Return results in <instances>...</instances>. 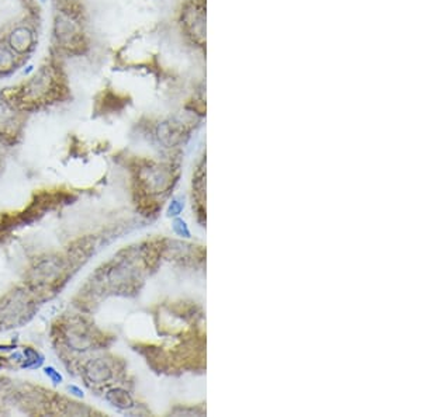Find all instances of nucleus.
<instances>
[{
  "label": "nucleus",
  "instance_id": "nucleus-6",
  "mask_svg": "<svg viewBox=\"0 0 422 417\" xmlns=\"http://www.w3.org/2000/svg\"><path fill=\"white\" fill-rule=\"evenodd\" d=\"M106 365L101 361H90L86 365V375L94 382H101L107 378L109 375V371H104Z\"/></svg>",
  "mask_w": 422,
  "mask_h": 417
},
{
  "label": "nucleus",
  "instance_id": "nucleus-2",
  "mask_svg": "<svg viewBox=\"0 0 422 417\" xmlns=\"http://www.w3.org/2000/svg\"><path fill=\"white\" fill-rule=\"evenodd\" d=\"M27 305L28 304L24 295L16 292L5 304H0V322L6 325H16L17 322L24 319Z\"/></svg>",
  "mask_w": 422,
  "mask_h": 417
},
{
  "label": "nucleus",
  "instance_id": "nucleus-3",
  "mask_svg": "<svg viewBox=\"0 0 422 417\" xmlns=\"http://www.w3.org/2000/svg\"><path fill=\"white\" fill-rule=\"evenodd\" d=\"M62 270V264L59 258H45L37 264L32 270V280L38 284H48L59 277Z\"/></svg>",
  "mask_w": 422,
  "mask_h": 417
},
{
  "label": "nucleus",
  "instance_id": "nucleus-7",
  "mask_svg": "<svg viewBox=\"0 0 422 417\" xmlns=\"http://www.w3.org/2000/svg\"><path fill=\"white\" fill-rule=\"evenodd\" d=\"M23 354L25 356V362L21 364L23 368H37L43 364V356H40L34 349H24Z\"/></svg>",
  "mask_w": 422,
  "mask_h": 417
},
{
  "label": "nucleus",
  "instance_id": "nucleus-8",
  "mask_svg": "<svg viewBox=\"0 0 422 417\" xmlns=\"http://www.w3.org/2000/svg\"><path fill=\"white\" fill-rule=\"evenodd\" d=\"M44 374L47 375L54 384H61L63 381L62 375L59 374V371H56L54 367H45V368H44Z\"/></svg>",
  "mask_w": 422,
  "mask_h": 417
},
{
  "label": "nucleus",
  "instance_id": "nucleus-4",
  "mask_svg": "<svg viewBox=\"0 0 422 417\" xmlns=\"http://www.w3.org/2000/svg\"><path fill=\"white\" fill-rule=\"evenodd\" d=\"M34 37L28 27H16L9 35V45L14 54H25L32 47Z\"/></svg>",
  "mask_w": 422,
  "mask_h": 417
},
{
  "label": "nucleus",
  "instance_id": "nucleus-9",
  "mask_svg": "<svg viewBox=\"0 0 422 417\" xmlns=\"http://www.w3.org/2000/svg\"><path fill=\"white\" fill-rule=\"evenodd\" d=\"M68 391L72 393V395H75V396H78V398H83V392H82L81 388L71 385V387H68Z\"/></svg>",
  "mask_w": 422,
  "mask_h": 417
},
{
  "label": "nucleus",
  "instance_id": "nucleus-10",
  "mask_svg": "<svg viewBox=\"0 0 422 417\" xmlns=\"http://www.w3.org/2000/svg\"><path fill=\"white\" fill-rule=\"evenodd\" d=\"M41 2H44V0H41Z\"/></svg>",
  "mask_w": 422,
  "mask_h": 417
},
{
  "label": "nucleus",
  "instance_id": "nucleus-5",
  "mask_svg": "<svg viewBox=\"0 0 422 417\" xmlns=\"http://www.w3.org/2000/svg\"><path fill=\"white\" fill-rule=\"evenodd\" d=\"M16 69V54L12 49L0 44V74L12 73Z\"/></svg>",
  "mask_w": 422,
  "mask_h": 417
},
{
  "label": "nucleus",
  "instance_id": "nucleus-1",
  "mask_svg": "<svg viewBox=\"0 0 422 417\" xmlns=\"http://www.w3.org/2000/svg\"><path fill=\"white\" fill-rule=\"evenodd\" d=\"M54 78V72L52 68L50 66H43L38 70L37 73L32 76L31 79L25 83L24 86V96L28 100H38L41 98L44 94L48 93V89L51 86V82Z\"/></svg>",
  "mask_w": 422,
  "mask_h": 417
}]
</instances>
